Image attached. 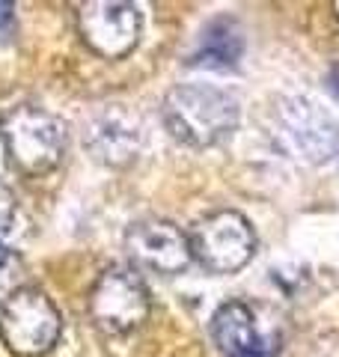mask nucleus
Masks as SVG:
<instances>
[{
	"instance_id": "f03ea898",
	"label": "nucleus",
	"mask_w": 339,
	"mask_h": 357,
	"mask_svg": "<svg viewBox=\"0 0 339 357\" xmlns=\"http://www.w3.org/2000/svg\"><path fill=\"white\" fill-rule=\"evenodd\" d=\"M0 137L9 164L24 176H42L63 161L66 126L36 105H18L0 119Z\"/></svg>"
},
{
	"instance_id": "f8f14e48",
	"label": "nucleus",
	"mask_w": 339,
	"mask_h": 357,
	"mask_svg": "<svg viewBox=\"0 0 339 357\" xmlns=\"http://www.w3.org/2000/svg\"><path fill=\"white\" fill-rule=\"evenodd\" d=\"M15 194L6 182H0V238L13 229V220H15Z\"/></svg>"
},
{
	"instance_id": "ddd939ff",
	"label": "nucleus",
	"mask_w": 339,
	"mask_h": 357,
	"mask_svg": "<svg viewBox=\"0 0 339 357\" xmlns=\"http://www.w3.org/2000/svg\"><path fill=\"white\" fill-rule=\"evenodd\" d=\"M9 21H13V6H9V3H0V36L6 33Z\"/></svg>"
},
{
	"instance_id": "39448f33",
	"label": "nucleus",
	"mask_w": 339,
	"mask_h": 357,
	"mask_svg": "<svg viewBox=\"0 0 339 357\" xmlns=\"http://www.w3.org/2000/svg\"><path fill=\"white\" fill-rule=\"evenodd\" d=\"M190 250L194 259L211 274H232L253 259L256 232L239 211H214L190 232Z\"/></svg>"
},
{
	"instance_id": "9d476101",
	"label": "nucleus",
	"mask_w": 339,
	"mask_h": 357,
	"mask_svg": "<svg viewBox=\"0 0 339 357\" xmlns=\"http://www.w3.org/2000/svg\"><path fill=\"white\" fill-rule=\"evenodd\" d=\"M211 337L223 357H274L271 342H265L262 333L256 331L250 307L241 301H229V304L218 307L211 319Z\"/></svg>"
},
{
	"instance_id": "0eeeda50",
	"label": "nucleus",
	"mask_w": 339,
	"mask_h": 357,
	"mask_svg": "<svg viewBox=\"0 0 339 357\" xmlns=\"http://www.w3.org/2000/svg\"><path fill=\"white\" fill-rule=\"evenodd\" d=\"M126 248L134 262L158 274H179L194 259L188 232H182L176 223L158 218L134 223L126 236Z\"/></svg>"
},
{
	"instance_id": "2eb2a0df",
	"label": "nucleus",
	"mask_w": 339,
	"mask_h": 357,
	"mask_svg": "<svg viewBox=\"0 0 339 357\" xmlns=\"http://www.w3.org/2000/svg\"><path fill=\"white\" fill-rule=\"evenodd\" d=\"M3 268H6V253L0 250V280H3Z\"/></svg>"
},
{
	"instance_id": "1a4fd4ad",
	"label": "nucleus",
	"mask_w": 339,
	"mask_h": 357,
	"mask_svg": "<svg viewBox=\"0 0 339 357\" xmlns=\"http://www.w3.org/2000/svg\"><path fill=\"white\" fill-rule=\"evenodd\" d=\"M280 126L289 146L307 161H331L339 155V126L303 98H295L280 110Z\"/></svg>"
},
{
	"instance_id": "4468645a",
	"label": "nucleus",
	"mask_w": 339,
	"mask_h": 357,
	"mask_svg": "<svg viewBox=\"0 0 339 357\" xmlns=\"http://www.w3.org/2000/svg\"><path fill=\"white\" fill-rule=\"evenodd\" d=\"M331 89H333V96L339 98V66H333V72H331Z\"/></svg>"
},
{
	"instance_id": "7ed1b4c3",
	"label": "nucleus",
	"mask_w": 339,
	"mask_h": 357,
	"mask_svg": "<svg viewBox=\"0 0 339 357\" xmlns=\"http://www.w3.org/2000/svg\"><path fill=\"white\" fill-rule=\"evenodd\" d=\"M63 333V319L42 289H15L0 307V340L18 357L48 354Z\"/></svg>"
},
{
	"instance_id": "20e7f679",
	"label": "nucleus",
	"mask_w": 339,
	"mask_h": 357,
	"mask_svg": "<svg viewBox=\"0 0 339 357\" xmlns=\"http://www.w3.org/2000/svg\"><path fill=\"white\" fill-rule=\"evenodd\" d=\"M152 301L143 277L126 265H113L96 280L89 292V319L107 337L137 331L149 319Z\"/></svg>"
},
{
	"instance_id": "6e6552de",
	"label": "nucleus",
	"mask_w": 339,
	"mask_h": 357,
	"mask_svg": "<svg viewBox=\"0 0 339 357\" xmlns=\"http://www.w3.org/2000/svg\"><path fill=\"white\" fill-rule=\"evenodd\" d=\"M84 143L101 164L122 167L140 152L143 126L126 105H105L89 116Z\"/></svg>"
},
{
	"instance_id": "9b49d317",
	"label": "nucleus",
	"mask_w": 339,
	"mask_h": 357,
	"mask_svg": "<svg viewBox=\"0 0 339 357\" xmlns=\"http://www.w3.org/2000/svg\"><path fill=\"white\" fill-rule=\"evenodd\" d=\"M244 54V36L232 18H214L206 24L199 36V45L194 51L190 63L197 66H211V69H229L241 60Z\"/></svg>"
},
{
	"instance_id": "f257e3e1",
	"label": "nucleus",
	"mask_w": 339,
	"mask_h": 357,
	"mask_svg": "<svg viewBox=\"0 0 339 357\" xmlns=\"http://www.w3.org/2000/svg\"><path fill=\"white\" fill-rule=\"evenodd\" d=\"M239 98L209 84H179L164 96L161 105L167 131L197 149L229 137L239 126Z\"/></svg>"
},
{
	"instance_id": "423d86ee",
	"label": "nucleus",
	"mask_w": 339,
	"mask_h": 357,
	"mask_svg": "<svg viewBox=\"0 0 339 357\" xmlns=\"http://www.w3.org/2000/svg\"><path fill=\"white\" fill-rule=\"evenodd\" d=\"M77 30L98 57L119 60L140 42L143 15L126 0H89L77 13Z\"/></svg>"
}]
</instances>
